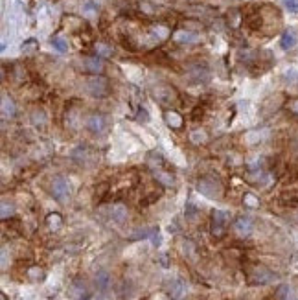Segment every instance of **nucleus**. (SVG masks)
<instances>
[{
	"label": "nucleus",
	"mask_w": 298,
	"mask_h": 300,
	"mask_svg": "<svg viewBox=\"0 0 298 300\" xmlns=\"http://www.w3.org/2000/svg\"><path fill=\"white\" fill-rule=\"evenodd\" d=\"M28 276H30L32 280H41V278H43V271H41L39 267H32L28 269Z\"/></svg>",
	"instance_id": "31"
},
{
	"label": "nucleus",
	"mask_w": 298,
	"mask_h": 300,
	"mask_svg": "<svg viewBox=\"0 0 298 300\" xmlns=\"http://www.w3.org/2000/svg\"><path fill=\"white\" fill-rule=\"evenodd\" d=\"M110 286V274L107 271H98L96 273V287L99 291H107Z\"/></svg>",
	"instance_id": "17"
},
{
	"label": "nucleus",
	"mask_w": 298,
	"mask_h": 300,
	"mask_svg": "<svg viewBox=\"0 0 298 300\" xmlns=\"http://www.w3.org/2000/svg\"><path fill=\"white\" fill-rule=\"evenodd\" d=\"M155 179L162 184V186H173V184H175L173 175L168 173V171H162V170H155Z\"/></svg>",
	"instance_id": "19"
},
{
	"label": "nucleus",
	"mask_w": 298,
	"mask_h": 300,
	"mask_svg": "<svg viewBox=\"0 0 298 300\" xmlns=\"http://www.w3.org/2000/svg\"><path fill=\"white\" fill-rule=\"evenodd\" d=\"M287 300H298V297H293V295H289V299Z\"/></svg>",
	"instance_id": "37"
},
{
	"label": "nucleus",
	"mask_w": 298,
	"mask_h": 300,
	"mask_svg": "<svg viewBox=\"0 0 298 300\" xmlns=\"http://www.w3.org/2000/svg\"><path fill=\"white\" fill-rule=\"evenodd\" d=\"M228 227V214L225 210H214L212 212V225H210V230L215 238H223L225 232H227Z\"/></svg>",
	"instance_id": "5"
},
{
	"label": "nucleus",
	"mask_w": 298,
	"mask_h": 300,
	"mask_svg": "<svg viewBox=\"0 0 298 300\" xmlns=\"http://www.w3.org/2000/svg\"><path fill=\"white\" fill-rule=\"evenodd\" d=\"M184 214H186V217H188V219H195V215H197V208H195L192 202H188V204H186V210H184Z\"/></svg>",
	"instance_id": "34"
},
{
	"label": "nucleus",
	"mask_w": 298,
	"mask_h": 300,
	"mask_svg": "<svg viewBox=\"0 0 298 300\" xmlns=\"http://www.w3.org/2000/svg\"><path fill=\"white\" fill-rule=\"evenodd\" d=\"M153 96H155V100L158 103L168 105V103H173L179 94H177V91L171 85H158L155 91H153Z\"/></svg>",
	"instance_id": "7"
},
{
	"label": "nucleus",
	"mask_w": 298,
	"mask_h": 300,
	"mask_svg": "<svg viewBox=\"0 0 298 300\" xmlns=\"http://www.w3.org/2000/svg\"><path fill=\"white\" fill-rule=\"evenodd\" d=\"M164 120H166V124H168V127H171V129H182V125H184V118L179 114L177 111H166L164 112Z\"/></svg>",
	"instance_id": "11"
},
{
	"label": "nucleus",
	"mask_w": 298,
	"mask_h": 300,
	"mask_svg": "<svg viewBox=\"0 0 298 300\" xmlns=\"http://www.w3.org/2000/svg\"><path fill=\"white\" fill-rule=\"evenodd\" d=\"M30 120H32V124L35 125V127H43V125H46V122H48L46 112L43 111V109H35V111H32Z\"/></svg>",
	"instance_id": "18"
},
{
	"label": "nucleus",
	"mask_w": 298,
	"mask_h": 300,
	"mask_svg": "<svg viewBox=\"0 0 298 300\" xmlns=\"http://www.w3.org/2000/svg\"><path fill=\"white\" fill-rule=\"evenodd\" d=\"M269 137L267 131H250L245 135V140L247 144H258V142H263V138Z\"/></svg>",
	"instance_id": "21"
},
{
	"label": "nucleus",
	"mask_w": 298,
	"mask_h": 300,
	"mask_svg": "<svg viewBox=\"0 0 298 300\" xmlns=\"http://www.w3.org/2000/svg\"><path fill=\"white\" fill-rule=\"evenodd\" d=\"M173 39H175L177 43H181V45H192V43H197L199 37L192 32H184V30H181V32H175Z\"/></svg>",
	"instance_id": "16"
},
{
	"label": "nucleus",
	"mask_w": 298,
	"mask_h": 300,
	"mask_svg": "<svg viewBox=\"0 0 298 300\" xmlns=\"http://www.w3.org/2000/svg\"><path fill=\"white\" fill-rule=\"evenodd\" d=\"M87 129L91 131L92 135H103L107 127H109V122H107V118L103 114H91V116L87 118Z\"/></svg>",
	"instance_id": "6"
},
{
	"label": "nucleus",
	"mask_w": 298,
	"mask_h": 300,
	"mask_svg": "<svg viewBox=\"0 0 298 300\" xmlns=\"http://www.w3.org/2000/svg\"><path fill=\"white\" fill-rule=\"evenodd\" d=\"M35 48H37V41L30 39V41H26V43L22 45V52H24V53H32Z\"/></svg>",
	"instance_id": "29"
},
{
	"label": "nucleus",
	"mask_w": 298,
	"mask_h": 300,
	"mask_svg": "<svg viewBox=\"0 0 298 300\" xmlns=\"http://www.w3.org/2000/svg\"><path fill=\"white\" fill-rule=\"evenodd\" d=\"M50 192L55 201L59 202H66L70 199V194H72V188H70V183L66 181L65 177H55L50 184Z\"/></svg>",
	"instance_id": "3"
},
{
	"label": "nucleus",
	"mask_w": 298,
	"mask_h": 300,
	"mask_svg": "<svg viewBox=\"0 0 298 300\" xmlns=\"http://www.w3.org/2000/svg\"><path fill=\"white\" fill-rule=\"evenodd\" d=\"M243 204H245L247 208H258V206H259V197L254 196L252 192H247L245 196H243Z\"/></svg>",
	"instance_id": "22"
},
{
	"label": "nucleus",
	"mask_w": 298,
	"mask_h": 300,
	"mask_svg": "<svg viewBox=\"0 0 298 300\" xmlns=\"http://www.w3.org/2000/svg\"><path fill=\"white\" fill-rule=\"evenodd\" d=\"M46 225H48L52 230L61 229V225H63V217H61L59 214H50L48 217H46Z\"/></svg>",
	"instance_id": "23"
},
{
	"label": "nucleus",
	"mask_w": 298,
	"mask_h": 300,
	"mask_svg": "<svg viewBox=\"0 0 298 300\" xmlns=\"http://www.w3.org/2000/svg\"><path fill=\"white\" fill-rule=\"evenodd\" d=\"M297 45V33L293 32V30H285L282 33V39H280V46L284 48V50H291L293 46Z\"/></svg>",
	"instance_id": "15"
},
{
	"label": "nucleus",
	"mask_w": 298,
	"mask_h": 300,
	"mask_svg": "<svg viewBox=\"0 0 298 300\" xmlns=\"http://www.w3.org/2000/svg\"><path fill=\"white\" fill-rule=\"evenodd\" d=\"M0 109H2V116L4 118H13L15 112H17V107H15V101L7 94H2V105H0Z\"/></svg>",
	"instance_id": "12"
},
{
	"label": "nucleus",
	"mask_w": 298,
	"mask_h": 300,
	"mask_svg": "<svg viewBox=\"0 0 298 300\" xmlns=\"http://www.w3.org/2000/svg\"><path fill=\"white\" fill-rule=\"evenodd\" d=\"M151 234H155V229H140L138 232L131 236V240H140V238H149Z\"/></svg>",
	"instance_id": "28"
},
{
	"label": "nucleus",
	"mask_w": 298,
	"mask_h": 300,
	"mask_svg": "<svg viewBox=\"0 0 298 300\" xmlns=\"http://www.w3.org/2000/svg\"><path fill=\"white\" fill-rule=\"evenodd\" d=\"M110 217H112V221L114 223L122 225V223L127 221V208H125L123 204H114V206H110Z\"/></svg>",
	"instance_id": "14"
},
{
	"label": "nucleus",
	"mask_w": 298,
	"mask_h": 300,
	"mask_svg": "<svg viewBox=\"0 0 298 300\" xmlns=\"http://www.w3.org/2000/svg\"><path fill=\"white\" fill-rule=\"evenodd\" d=\"M2 300H7V299H6V295H2Z\"/></svg>",
	"instance_id": "38"
},
{
	"label": "nucleus",
	"mask_w": 298,
	"mask_h": 300,
	"mask_svg": "<svg viewBox=\"0 0 298 300\" xmlns=\"http://www.w3.org/2000/svg\"><path fill=\"white\" fill-rule=\"evenodd\" d=\"M107 190H109V186H107V184H99V186L96 188V196H94V199H96V201H101V199H103V196L107 194Z\"/></svg>",
	"instance_id": "30"
},
{
	"label": "nucleus",
	"mask_w": 298,
	"mask_h": 300,
	"mask_svg": "<svg viewBox=\"0 0 298 300\" xmlns=\"http://www.w3.org/2000/svg\"><path fill=\"white\" fill-rule=\"evenodd\" d=\"M79 300H92V299H91V295H81V299Z\"/></svg>",
	"instance_id": "36"
},
{
	"label": "nucleus",
	"mask_w": 298,
	"mask_h": 300,
	"mask_svg": "<svg viewBox=\"0 0 298 300\" xmlns=\"http://www.w3.org/2000/svg\"><path fill=\"white\" fill-rule=\"evenodd\" d=\"M252 230H254V223L250 217L241 215V217H238V219L234 221V232L240 236V238H248V236L252 234Z\"/></svg>",
	"instance_id": "9"
},
{
	"label": "nucleus",
	"mask_w": 298,
	"mask_h": 300,
	"mask_svg": "<svg viewBox=\"0 0 298 300\" xmlns=\"http://www.w3.org/2000/svg\"><path fill=\"white\" fill-rule=\"evenodd\" d=\"M197 190L210 199H221L223 197V186L215 177H201L197 181Z\"/></svg>",
	"instance_id": "1"
},
{
	"label": "nucleus",
	"mask_w": 298,
	"mask_h": 300,
	"mask_svg": "<svg viewBox=\"0 0 298 300\" xmlns=\"http://www.w3.org/2000/svg\"><path fill=\"white\" fill-rule=\"evenodd\" d=\"M158 197H160V192H158V194H156V192H151V194H149V196L142 201V206H148V204H151V202H155Z\"/></svg>",
	"instance_id": "33"
},
{
	"label": "nucleus",
	"mask_w": 298,
	"mask_h": 300,
	"mask_svg": "<svg viewBox=\"0 0 298 300\" xmlns=\"http://www.w3.org/2000/svg\"><path fill=\"white\" fill-rule=\"evenodd\" d=\"M87 92L92 98H105L110 92V83L109 79L103 76H92L87 79Z\"/></svg>",
	"instance_id": "2"
},
{
	"label": "nucleus",
	"mask_w": 298,
	"mask_h": 300,
	"mask_svg": "<svg viewBox=\"0 0 298 300\" xmlns=\"http://www.w3.org/2000/svg\"><path fill=\"white\" fill-rule=\"evenodd\" d=\"M284 6L291 11V13H298V0H284Z\"/></svg>",
	"instance_id": "32"
},
{
	"label": "nucleus",
	"mask_w": 298,
	"mask_h": 300,
	"mask_svg": "<svg viewBox=\"0 0 298 300\" xmlns=\"http://www.w3.org/2000/svg\"><path fill=\"white\" fill-rule=\"evenodd\" d=\"M96 53L98 55H101V57H109V55H112V48H110L109 45H105V43H98Z\"/></svg>",
	"instance_id": "26"
},
{
	"label": "nucleus",
	"mask_w": 298,
	"mask_h": 300,
	"mask_svg": "<svg viewBox=\"0 0 298 300\" xmlns=\"http://www.w3.org/2000/svg\"><path fill=\"white\" fill-rule=\"evenodd\" d=\"M186 78L190 79V83H192V85L208 83V81H210V70H208L206 66H194V68H190L188 70Z\"/></svg>",
	"instance_id": "8"
},
{
	"label": "nucleus",
	"mask_w": 298,
	"mask_h": 300,
	"mask_svg": "<svg viewBox=\"0 0 298 300\" xmlns=\"http://www.w3.org/2000/svg\"><path fill=\"white\" fill-rule=\"evenodd\" d=\"M15 214V204L13 202H7V201H2V206H0V215L2 219H7Z\"/></svg>",
	"instance_id": "24"
},
{
	"label": "nucleus",
	"mask_w": 298,
	"mask_h": 300,
	"mask_svg": "<svg viewBox=\"0 0 298 300\" xmlns=\"http://www.w3.org/2000/svg\"><path fill=\"white\" fill-rule=\"evenodd\" d=\"M289 295H291V289H289V286L282 284V286L276 289V293H274V300H287V299H289Z\"/></svg>",
	"instance_id": "25"
},
{
	"label": "nucleus",
	"mask_w": 298,
	"mask_h": 300,
	"mask_svg": "<svg viewBox=\"0 0 298 300\" xmlns=\"http://www.w3.org/2000/svg\"><path fill=\"white\" fill-rule=\"evenodd\" d=\"M81 68H83L85 72L94 74V76H99V74L103 72L105 65H103V61L96 55V57H85L83 61H81Z\"/></svg>",
	"instance_id": "10"
},
{
	"label": "nucleus",
	"mask_w": 298,
	"mask_h": 300,
	"mask_svg": "<svg viewBox=\"0 0 298 300\" xmlns=\"http://www.w3.org/2000/svg\"><path fill=\"white\" fill-rule=\"evenodd\" d=\"M190 142L192 144H206L208 142V135H206V131H202V129H194V131H190Z\"/></svg>",
	"instance_id": "20"
},
{
	"label": "nucleus",
	"mask_w": 298,
	"mask_h": 300,
	"mask_svg": "<svg viewBox=\"0 0 298 300\" xmlns=\"http://www.w3.org/2000/svg\"><path fill=\"white\" fill-rule=\"evenodd\" d=\"M52 45H53V48L57 50V52H66L68 50V45H66V41L65 39H61V37H53L52 39Z\"/></svg>",
	"instance_id": "27"
},
{
	"label": "nucleus",
	"mask_w": 298,
	"mask_h": 300,
	"mask_svg": "<svg viewBox=\"0 0 298 300\" xmlns=\"http://www.w3.org/2000/svg\"><path fill=\"white\" fill-rule=\"evenodd\" d=\"M166 291L171 299H181L182 293H184V286H182V282L179 278H173L171 282H168V286H166Z\"/></svg>",
	"instance_id": "13"
},
{
	"label": "nucleus",
	"mask_w": 298,
	"mask_h": 300,
	"mask_svg": "<svg viewBox=\"0 0 298 300\" xmlns=\"http://www.w3.org/2000/svg\"><path fill=\"white\" fill-rule=\"evenodd\" d=\"M289 111H291L293 114H297V116H298V98L293 100V101H289Z\"/></svg>",
	"instance_id": "35"
},
{
	"label": "nucleus",
	"mask_w": 298,
	"mask_h": 300,
	"mask_svg": "<svg viewBox=\"0 0 298 300\" xmlns=\"http://www.w3.org/2000/svg\"><path fill=\"white\" fill-rule=\"evenodd\" d=\"M272 280H274V273L265 265H254L248 271V282L254 286H265V284H271Z\"/></svg>",
	"instance_id": "4"
}]
</instances>
